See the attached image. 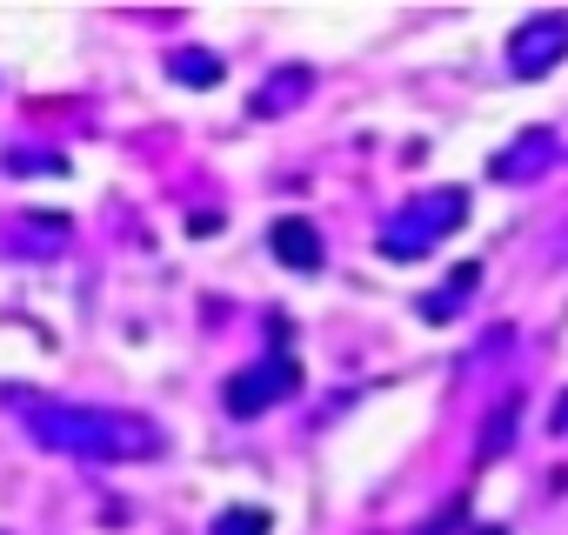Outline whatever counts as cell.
<instances>
[{
  "mask_svg": "<svg viewBox=\"0 0 568 535\" xmlns=\"http://www.w3.org/2000/svg\"><path fill=\"white\" fill-rule=\"evenodd\" d=\"M174 74H181V81H207V88H214V81H221V61H214V54H174Z\"/></svg>",
  "mask_w": 568,
  "mask_h": 535,
  "instance_id": "277c9868",
  "label": "cell"
},
{
  "mask_svg": "<svg viewBox=\"0 0 568 535\" xmlns=\"http://www.w3.org/2000/svg\"><path fill=\"white\" fill-rule=\"evenodd\" d=\"M267 241H274V254L288 261V268H302V275H308V268H322V234H315L302 214L274 221V228H267Z\"/></svg>",
  "mask_w": 568,
  "mask_h": 535,
  "instance_id": "3957f363",
  "label": "cell"
},
{
  "mask_svg": "<svg viewBox=\"0 0 568 535\" xmlns=\"http://www.w3.org/2000/svg\"><path fill=\"white\" fill-rule=\"evenodd\" d=\"M214 535H267V515H261V508H227Z\"/></svg>",
  "mask_w": 568,
  "mask_h": 535,
  "instance_id": "5b68a950",
  "label": "cell"
},
{
  "mask_svg": "<svg viewBox=\"0 0 568 535\" xmlns=\"http://www.w3.org/2000/svg\"><path fill=\"white\" fill-rule=\"evenodd\" d=\"M34 435L68 455H154L161 435L141 415H108V408H41Z\"/></svg>",
  "mask_w": 568,
  "mask_h": 535,
  "instance_id": "6da1fadb",
  "label": "cell"
},
{
  "mask_svg": "<svg viewBox=\"0 0 568 535\" xmlns=\"http://www.w3.org/2000/svg\"><path fill=\"white\" fill-rule=\"evenodd\" d=\"M295 388H302L295 362H281V355H274V369L261 362V369H247V375H234V382H227V408H234V415L247 422V415H261L267 402H288Z\"/></svg>",
  "mask_w": 568,
  "mask_h": 535,
  "instance_id": "7a4b0ae2",
  "label": "cell"
}]
</instances>
